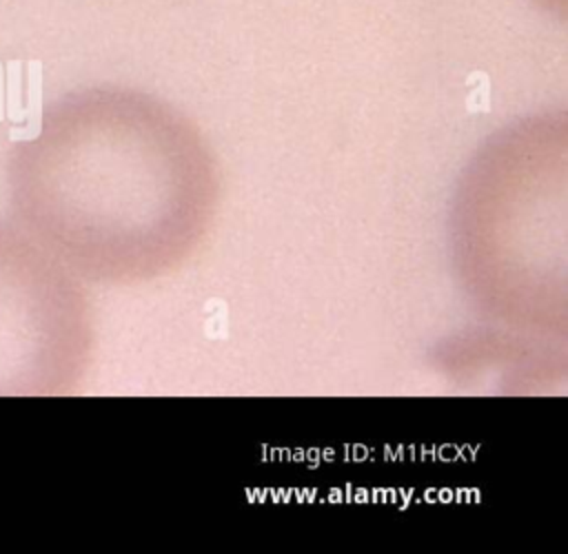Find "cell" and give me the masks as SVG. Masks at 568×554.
I'll list each match as a JSON object with an SVG mask.
<instances>
[{
    "instance_id": "obj_2",
    "label": "cell",
    "mask_w": 568,
    "mask_h": 554,
    "mask_svg": "<svg viewBox=\"0 0 568 554\" xmlns=\"http://www.w3.org/2000/svg\"><path fill=\"white\" fill-rule=\"evenodd\" d=\"M93 355L91 304L71 270L0 222V397H67Z\"/></svg>"
},
{
    "instance_id": "obj_1",
    "label": "cell",
    "mask_w": 568,
    "mask_h": 554,
    "mask_svg": "<svg viewBox=\"0 0 568 554\" xmlns=\"http://www.w3.org/2000/svg\"><path fill=\"white\" fill-rule=\"evenodd\" d=\"M20 228L75 277L133 284L180 266L211 224L217 173L197 126L133 89L89 86L49 102L11 146Z\"/></svg>"
}]
</instances>
